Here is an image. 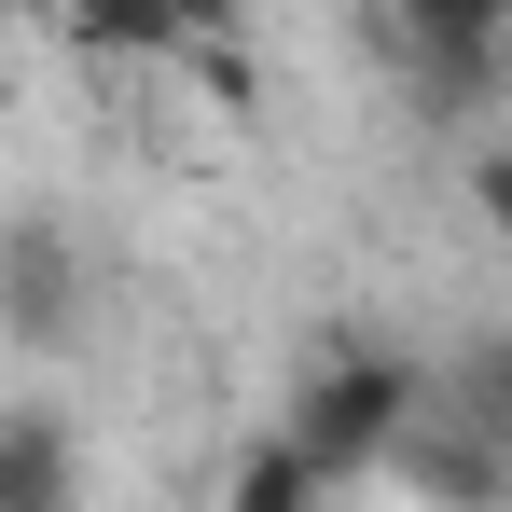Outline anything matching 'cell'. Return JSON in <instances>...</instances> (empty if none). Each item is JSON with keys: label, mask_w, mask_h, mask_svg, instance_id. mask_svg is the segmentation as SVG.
Returning <instances> with one entry per match:
<instances>
[{"label": "cell", "mask_w": 512, "mask_h": 512, "mask_svg": "<svg viewBox=\"0 0 512 512\" xmlns=\"http://www.w3.org/2000/svg\"><path fill=\"white\" fill-rule=\"evenodd\" d=\"M429 416V360H402V346H319L305 374H291V443L333 471V485H360V471H388V443Z\"/></svg>", "instance_id": "cell-1"}, {"label": "cell", "mask_w": 512, "mask_h": 512, "mask_svg": "<svg viewBox=\"0 0 512 512\" xmlns=\"http://www.w3.org/2000/svg\"><path fill=\"white\" fill-rule=\"evenodd\" d=\"M84 236L56 222V208H14L0 222V333L28 346V360H56V346H84Z\"/></svg>", "instance_id": "cell-2"}, {"label": "cell", "mask_w": 512, "mask_h": 512, "mask_svg": "<svg viewBox=\"0 0 512 512\" xmlns=\"http://www.w3.org/2000/svg\"><path fill=\"white\" fill-rule=\"evenodd\" d=\"M388 471H402L416 499H443V512H499V485H512V471H499V429L443 416V402H429V416L388 443Z\"/></svg>", "instance_id": "cell-3"}, {"label": "cell", "mask_w": 512, "mask_h": 512, "mask_svg": "<svg viewBox=\"0 0 512 512\" xmlns=\"http://www.w3.org/2000/svg\"><path fill=\"white\" fill-rule=\"evenodd\" d=\"M0 512H84V443L42 402H0Z\"/></svg>", "instance_id": "cell-4"}, {"label": "cell", "mask_w": 512, "mask_h": 512, "mask_svg": "<svg viewBox=\"0 0 512 512\" xmlns=\"http://www.w3.org/2000/svg\"><path fill=\"white\" fill-rule=\"evenodd\" d=\"M56 42H70V56H111V70H167L180 14L167 0H56Z\"/></svg>", "instance_id": "cell-5"}, {"label": "cell", "mask_w": 512, "mask_h": 512, "mask_svg": "<svg viewBox=\"0 0 512 512\" xmlns=\"http://www.w3.org/2000/svg\"><path fill=\"white\" fill-rule=\"evenodd\" d=\"M222 512H333V471L291 429H263V443H236V471H222Z\"/></svg>", "instance_id": "cell-6"}, {"label": "cell", "mask_w": 512, "mask_h": 512, "mask_svg": "<svg viewBox=\"0 0 512 512\" xmlns=\"http://www.w3.org/2000/svg\"><path fill=\"white\" fill-rule=\"evenodd\" d=\"M512 0H388V42H499Z\"/></svg>", "instance_id": "cell-7"}, {"label": "cell", "mask_w": 512, "mask_h": 512, "mask_svg": "<svg viewBox=\"0 0 512 512\" xmlns=\"http://www.w3.org/2000/svg\"><path fill=\"white\" fill-rule=\"evenodd\" d=\"M180 14V42H208V28H236V0H167Z\"/></svg>", "instance_id": "cell-8"}, {"label": "cell", "mask_w": 512, "mask_h": 512, "mask_svg": "<svg viewBox=\"0 0 512 512\" xmlns=\"http://www.w3.org/2000/svg\"><path fill=\"white\" fill-rule=\"evenodd\" d=\"M0 14H14V0H0Z\"/></svg>", "instance_id": "cell-9"}]
</instances>
